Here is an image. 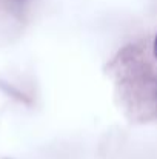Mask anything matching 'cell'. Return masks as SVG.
Wrapping results in <instances>:
<instances>
[{"label":"cell","mask_w":157,"mask_h":159,"mask_svg":"<svg viewBox=\"0 0 157 159\" xmlns=\"http://www.w3.org/2000/svg\"><path fill=\"white\" fill-rule=\"evenodd\" d=\"M156 104H157V88H156Z\"/></svg>","instance_id":"2"},{"label":"cell","mask_w":157,"mask_h":159,"mask_svg":"<svg viewBox=\"0 0 157 159\" xmlns=\"http://www.w3.org/2000/svg\"><path fill=\"white\" fill-rule=\"evenodd\" d=\"M153 53H154V57H156V60H157V34H156V37H154V43H153Z\"/></svg>","instance_id":"1"}]
</instances>
